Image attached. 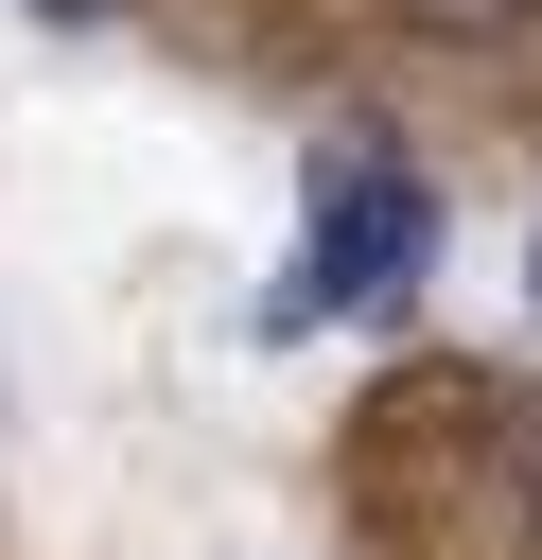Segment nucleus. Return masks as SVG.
<instances>
[{
	"label": "nucleus",
	"mask_w": 542,
	"mask_h": 560,
	"mask_svg": "<svg viewBox=\"0 0 542 560\" xmlns=\"http://www.w3.org/2000/svg\"><path fill=\"white\" fill-rule=\"evenodd\" d=\"M525 298H542V228H525Z\"/></svg>",
	"instance_id": "3"
},
{
	"label": "nucleus",
	"mask_w": 542,
	"mask_h": 560,
	"mask_svg": "<svg viewBox=\"0 0 542 560\" xmlns=\"http://www.w3.org/2000/svg\"><path fill=\"white\" fill-rule=\"evenodd\" d=\"M420 262H437V192H420V158H402L385 122H332V140H315V228H297V262H280L262 332L367 315V298H402Z\"/></svg>",
	"instance_id": "1"
},
{
	"label": "nucleus",
	"mask_w": 542,
	"mask_h": 560,
	"mask_svg": "<svg viewBox=\"0 0 542 560\" xmlns=\"http://www.w3.org/2000/svg\"><path fill=\"white\" fill-rule=\"evenodd\" d=\"M402 18H420V35H525L542 0H402Z\"/></svg>",
	"instance_id": "2"
}]
</instances>
